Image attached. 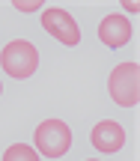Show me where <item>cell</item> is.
<instances>
[{"label":"cell","instance_id":"obj_1","mask_svg":"<svg viewBox=\"0 0 140 161\" xmlns=\"http://www.w3.org/2000/svg\"><path fill=\"white\" fill-rule=\"evenodd\" d=\"M0 69L12 80H27L39 69V48L30 39H12L0 51Z\"/></svg>","mask_w":140,"mask_h":161},{"label":"cell","instance_id":"obj_2","mask_svg":"<svg viewBox=\"0 0 140 161\" xmlns=\"http://www.w3.org/2000/svg\"><path fill=\"white\" fill-rule=\"evenodd\" d=\"M33 149L45 158H63L72 149V128L63 119H42L33 131Z\"/></svg>","mask_w":140,"mask_h":161},{"label":"cell","instance_id":"obj_3","mask_svg":"<svg viewBox=\"0 0 140 161\" xmlns=\"http://www.w3.org/2000/svg\"><path fill=\"white\" fill-rule=\"evenodd\" d=\"M107 92L119 108H137L140 102V69L137 63H116L107 75Z\"/></svg>","mask_w":140,"mask_h":161},{"label":"cell","instance_id":"obj_4","mask_svg":"<svg viewBox=\"0 0 140 161\" xmlns=\"http://www.w3.org/2000/svg\"><path fill=\"white\" fill-rule=\"evenodd\" d=\"M42 27L63 48H78L81 45V27H78V21L66 9H60V6H45L42 9Z\"/></svg>","mask_w":140,"mask_h":161},{"label":"cell","instance_id":"obj_5","mask_svg":"<svg viewBox=\"0 0 140 161\" xmlns=\"http://www.w3.org/2000/svg\"><path fill=\"white\" fill-rule=\"evenodd\" d=\"M131 33H134V24H131L122 12H113V15L101 18V24H99V39H101V45H107L110 51L125 48L131 42Z\"/></svg>","mask_w":140,"mask_h":161},{"label":"cell","instance_id":"obj_6","mask_svg":"<svg viewBox=\"0 0 140 161\" xmlns=\"http://www.w3.org/2000/svg\"><path fill=\"white\" fill-rule=\"evenodd\" d=\"M89 143H93V149L105 152V155H113V152H119L125 146V128L113 119H101L89 131Z\"/></svg>","mask_w":140,"mask_h":161},{"label":"cell","instance_id":"obj_7","mask_svg":"<svg viewBox=\"0 0 140 161\" xmlns=\"http://www.w3.org/2000/svg\"><path fill=\"white\" fill-rule=\"evenodd\" d=\"M3 161H42V158L30 143H12L9 149L3 152Z\"/></svg>","mask_w":140,"mask_h":161},{"label":"cell","instance_id":"obj_8","mask_svg":"<svg viewBox=\"0 0 140 161\" xmlns=\"http://www.w3.org/2000/svg\"><path fill=\"white\" fill-rule=\"evenodd\" d=\"M12 6H15L18 12H27V15H30V12H42V9H45L42 0H27V3H24V0H15Z\"/></svg>","mask_w":140,"mask_h":161},{"label":"cell","instance_id":"obj_9","mask_svg":"<svg viewBox=\"0 0 140 161\" xmlns=\"http://www.w3.org/2000/svg\"><path fill=\"white\" fill-rule=\"evenodd\" d=\"M122 9L128 12V15H137V12H140V3H137V0H125V3H122Z\"/></svg>","mask_w":140,"mask_h":161},{"label":"cell","instance_id":"obj_10","mask_svg":"<svg viewBox=\"0 0 140 161\" xmlns=\"http://www.w3.org/2000/svg\"><path fill=\"white\" fill-rule=\"evenodd\" d=\"M0 96H3V84H0Z\"/></svg>","mask_w":140,"mask_h":161},{"label":"cell","instance_id":"obj_11","mask_svg":"<svg viewBox=\"0 0 140 161\" xmlns=\"http://www.w3.org/2000/svg\"><path fill=\"white\" fill-rule=\"evenodd\" d=\"M87 161H99V158H87Z\"/></svg>","mask_w":140,"mask_h":161}]
</instances>
